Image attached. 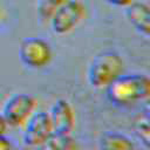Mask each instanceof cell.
Returning a JSON list of instances; mask_svg holds the SVG:
<instances>
[{
  "label": "cell",
  "mask_w": 150,
  "mask_h": 150,
  "mask_svg": "<svg viewBox=\"0 0 150 150\" xmlns=\"http://www.w3.org/2000/svg\"><path fill=\"white\" fill-rule=\"evenodd\" d=\"M7 127H8L7 122L5 121L4 116L0 114V136H1V135H5V132H6V130H7Z\"/></svg>",
  "instance_id": "cell-15"
},
{
  "label": "cell",
  "mask_w": 150,
  "mask_h": 150,
  "mask_svg": "<svg viewBox=\"0 0 150 150\" xmlns=\"http://www.w3.org/2000/svg\"><path fill=\"white\" fill-rule=\"evenodd\" d=\"M134 130L142 143L150 148V120L143 114L134 122Z\"/></svg>",
  "instance_id": "cell-12"
},
{
  "label": "cell",
  "mask_w": 150,
  "mask_h": 150,
  "mask_svg": "<svg viewBox=\"0 0 150 150\" xmlns=\"http://www.w3.org/2000/svg\"><path fill=\"white\" fill-rule=\"evenodd\" d=\"M0 150H15L12 141L5 135L0 136Z\"/></svg>",
  "instance_id": "cell-13"
},
{
  "label": "cell",
  "mask_w": 150,
  "mask_h": 150,
  "mask_svg": "<svg viewBox=\"0 0 150 150\" xmlns=\"http://www.w3.org/2000/svg\"><path fill=\"white\" fill-rule=\"evenodd\" d=\"M88 8L81 0H69L50 19L49 23L55 34L66 35L75 30L86 19Z\"/></svg>",
  "instance_id": "cell-5"
},
{
  "label": "cell",
  "mask_w": 150,
  "mask_h": 150,
  "mask_svg": "<svg viewBox=\"0 0 150 150\" xmlns=\"http://www.w3.org/2000/svg\"><path fill=\"white\" fill-rule=\"evenodd\" d=\"M19 59L30 69H41L52 62L53 49L49 42L42 38H26L19 46Z\"/></svg>",
  "instance_id": "cell-3"
},
{
  "label": "cell",
  "mask_w": 150,
  "mask_h": 150,
  "mask_svg": "<svg viewBox=\"0 0 150 150\" xmlns=\"http://www.w3.org/2000/svg\"><path fill=\"white\" fill-rule=\"evenodd\" d=\"M108 98L116 105L127 107L150 100V77L142 74L122 75L107 89Z\"/></svg>",
  "instance_id": "cell-1"
},
{
  "label": "cell",
  "mask_w": 150,
  "mask_h": 150,
  "mask_svg": "<svg viewBox=\"0 0 150 150\" xmlns=\"http://www.w3.org/2000/svg\"><path fill=\"white\" fill-rule=\"evenodd\" d=\"M23 127V142L33 148L40 146L54 132L48 111H35Z\"/></svg>",
  "instance_id": "cell-6"
},
{
  "label": "cell",
  "mask_w": 150,
  "mask_h": 150,
  "mask_svg": "<svg viewBox=\"0 0 150 150\" xmlns=\"http://www.w3.org/2000/svg\"><path fill=\"white\" fill-rule=\"evenodd\" d=\"M101 150H137L136 144L127 136L120 132L104 134L100 141Z\"/></svg>",
  "instance_id": "cell-9"
},
{
  "label": "cell",
  "mask_w": 150,
  "mask_h": 150,
  "mask_svg": "<svg viewBox=\"0 0 150 150\" xmlns=\"http://www.w3.org/2000/svg\"><path fill=\"white\" fill-rule=\"evenodd\" d=\"M38 101L29 94L18 93L12 95L4 104L1 115L11 127H23L29 117L36 111Z\"/></svg>",
  "instance_id": "cell-4"
},
{
  "label": "cell",
  "mask_w": 150,
  "mask_h": 150,
  "mask_svg": "<svg viewBox=\"0 0 150 150\" xmlns=\"http://www.w3.org/2000/svg\"><path fill=\"white\" fill-rule=\"evenodd\" d=\"M108 4L116 6V7H124L127 8L129 5H131L132 2H135L136 0H105Z\"/></svg>",
  "instance_id": "cell-14"
},
{
  "label": "cell",
  "mask_w": 150,
  "mask_h": 150,
  "mask_svg": "<svg viewBox=\"0 0 150 150\" xmlns=\"http://www.w3.org/2000/svg\"><path fill=\"white\" fill-rule=\"evenodd\" d=\"M76 142L71 134H59L53 132L38 150H75Z\"/></svg>",
  "instance_id": "cell-10"
},
{
  "label": "cell",
  "mask_w": 150,
  "mask_h": 150,
  "mask_svg": "<svg viewBox=\"0 0 150 150\" xmlns=\"http://www.w3.org/2000/svg\"><path fill=\"white\" fill-rule=\"evenodd\" d=\"M53 130L59 134H71L75 127V112L71 104L66 100H57L48 111Z\"/></svg>",
  "instance_id": "cell-7"
},
{
  "label": "cell",
  "mask_w": 150,
  "mask_h": 150,
  "mask_svg": "<svg viewBox=\"0 0 150 150\" xmlns=\"http://www.w3.org/2000/svg\"><path fill=\"white\" fill-rule=\"evenodd\" d=\"M125 15L131 26L143 35L150 36V6L135 1L125 9Z\"/></svg>",
  "instance_id": "cell-8"
},
{
  "label": "cell",
  "mask_w": 150,
  "mask_h": 150,
  "mask_svg": "<svg viewBox=\"0 0 150 150\" xmlns=\"http://www.w3.org/2000/svg\"><path fill=\"white\" fill-rule=\"evenodd\" d=\"M69 0H39L38 15L43 22H49L53 15Z\"/></svg>",
  "instance_id": "cell-11"
},
{
  "label": "cell",
  "mask_w": 150,
  "mask_h": 150,
  "mask_svg": "<svg viewBox=\"0 0 150 150\" xmlns=\"http://www.w3.org/2000/svg\"><path fill=\"white\" fill-rule=\"evenodd\" d=\"M124 74V61L116 52L98 53L88 68V82L95 89H107Z\"/></svg>",
  "instance_id": "cell-2"
},
{
  "label": "cell",
  "mask_w": 150,
  "mask_h": 150,
  "mask_svg": "<svg viewBox=\"0 0 150 150\" xmlns=\"http://www.w3.org/2000/svg\"><path fill=\"white\" fill-rule=\"evenodd\" d=\"M146 103H145V105H144V115L150 120V100H148V101H145Z\"/></svg>",
  "instance_id": "cell-16"
},
{
  "label": "cell",
  "mask_w": 150,
  "mask_h": 150,
  "mask_svg": "<svg viewBox=\"0 0 150 150\" xmlns=\"http://www.w3.org/2000/svg\"><path fill=\"white\" fill-rule=\"evenodd\" d=\"M1 16H2V11H1V7H0V20H1Z\"/></svg>",
  "instance_id": "cell-17"
}]
</instances>
